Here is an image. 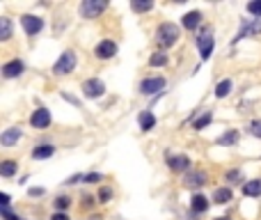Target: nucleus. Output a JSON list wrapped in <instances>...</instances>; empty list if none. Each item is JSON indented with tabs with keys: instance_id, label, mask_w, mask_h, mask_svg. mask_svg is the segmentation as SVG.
I'll use <instances>...</instances> for the list:
<instances>
[{
	"instance_id": "obj_6",
	"label": "nucleus",
	"mask_w": 261,
	"mask_h": 220,
	"mask_svg": "<svg viewBox=\"0 0 261 220\" xmlns=\"http://www.w3.org/2000/svg\"><path fill=\"white\" fill-rule=\"evenodd\" d=\"M103 94H106V83H103L101 78H87V80L83 83V96L85 99L96 101V99H101Z\"/></svg>"
},
{
	"instance_id": "obj_10",
	"label": "nucleus",
	"mask_w": 261,
	"mask_h": 220,
	"mask_svg": "<svg viewBox=\"0 0 261 220\" xmlns=\"http://www.w3.org/2000/svg\"><path fill=\"white\" fill-rule=\"evenodd\" d=\"M30 126L32 129H48L51 126V110L48 108H35L30 115Z\"/></svg>"
},
{
	"instance_id": "obj_23",
	"label": "nucleus",
	"mask_w": 261,
	"mask_h": 220,
	"mask_svg": "<svg viewBox=\"0 0 261 220\" xmlns=\"http://www.w3.org/2000/svg\"><path fill=\"white\" fill-rule=\"evenodd\" d=\"M16 172H18V163H16V161H12V158H7V161H2V163H0V177L12 179Z\"/></svg>"
},
{
	"instance_id": "obj_17",
	"label": "nucleus",
	"mask_w": 261,
	"mask_h": 220,
	"mask_svg": "<svg viewBox=\"0 0 261 220\" xmlns=\"http://www.w3.org/2000/svg\"><path fill=\"white\" fill-rule=\"evenodd\" d=\"M238 140H241V133H238V129H227L222 136H218V140H215V143H218L220 147H232V145H236Z\"/></svg>"
},
{
	"instance_id": "obj_24",
	"label": "nucleus",
	"mask_w": 261,
	"mask_h": 220,
	"mask_svg": "<svg viewBox=\"0 0 261 220\" xmlns=\"http://www.w3.org/2000/svg\"><path fill=\"white\" fill-rule=\"evenodd\" d=\"M211 122H213V113H211V110H204V115L193 119V129H195V131H202V129H206Z\"/></svg>"
},
{
	"instance_id": "obj_7",
	"label": "nucleus",
	"mask_w": 261,
	"mask_h": 220,
	"mask_svg": "<svg viewBox=\"0 0 261 220\" xmlns=\"http://www.w3.org/2000/svg\"><path fill=\"white\" fill-rule=\"evenodd\" d=\"M21 25H23L28 37H37L44 30V18L35 16V14H23V16H21Z\"/></svg>"
},
{
	"instance_id": "obj_4",
	"label": "nucleus",
	"mask_w": 261,
	"mask_h": 220,
	"mask_svg": "<svg viewBox=\"0 0 261 220\" xmlns=\"http://www.w3.org/2000/svg\"><path fill=\"white\" fill-rule=\"evenodd\" d=\"M257 35H261V18H243L238 32L234 35L232 44H238L241 39H245V37H257Z\"/></svg>"
},
{
	"instance_id": "obj_2",
	"label": "nucleus",
	"mask_w": 261,
	"mask_h": 220,
	"mask_svg": "<svg viewBox=\"0 0 261 220\" xmlns=\"http://www.w3.org/2000/svg\"><path fill=\"white\" fill-rule=\"evenodd\" d=\"M156 42H158L163 48L174 46V44L179 42V28L174 23H170V21L160 23L158 28H156Z\"/></svg>"
},
{
	"instance_id": "obj_13",
	"label": "nucleus",
	"mask_w": 261,
	"mask_h": 220,
	"mask_svg": "<svg viewBox=\"0 0 261 220\" xmlns=\"http://www.w3.org/2000/svg\"><path fill=\"white\" fill-rule=\"evenodd\" d=\"M208 181V174L204 170H193V172H186L184 177V186L186 188H199Z\"/></svg>"
},
{
	"instance_id": "obj_5",
	"label": "nucleus",
	"mask_w": 261,
	"mask_h": 220,
	"mask_svg": "<svg viewBox=\"0 0 261 220\" xmlns=\"http://www.w3.org/2000/svg\"><path fill=\"white\" fill-rule=\"evenodd\" d=\"M165 87H167V80L163 76H149L140 80V94H144V96L160 94Z\"/></svg>"
},
{
	"instance_id": "obj_8",
	"label": "nucleus",
	"mask_w": 261,
	"mask_h": 220,
	"mask_svg": "<svg viewBox=\"0 0 261 220\" xmlns=\"http://www.w3.org/2000/svg\"><path fill=\"white\" fill-rule=\"evenodd\" d=\"M167 167L174 174L190 172V158L186 154H167Z\"/></svg>"
},
{
	"instance_id": "obj_21",
	"label": "nucleus",
	"mask_w": 261,
	"mask_h": 220,
	"mask_svg": "<svg viewBox=\"0 0 261 220\" xmlns=\"http://www.w3.org/2000/svg\"><path fill=\"white\" fill-rule=\"evenodd\" d=\"M232 188H227V186H222V188H215L213 191V197H211V202L213 204H227V202H232Z\"/></svg>"
},
{
	"instance_id": "obj_38",
	"label": "nucleus",
	"mask_w": 261,
	"mask_h": 220,
	"mask_svg": "<svg viewBox=\"0 0 261 220\" xmlns=\"http://www.w3.org/2000/svg\"><path fill=\"white\" fill-rule=\"evenodd\" d=\"M30 197H37V195H44V188H30L28 191Z\"/></svg>"
},
{
	"instance_id": "obj_18",
	"label": "nucleus",
	"mask_w": 261,
	"mask_h": 220,
	"mask_svg": "<svg viewBox=\"0 0 261 220\" xmlns=\"http://www.w3.org/2000/svg\"><path fill=\"white\" fill-rule=\"evenodd\" d=\"M208 207H211V202H208L202 193H195L193 200H190V209H193V214H206Z\"/></svg>"
},
{
	"instance_id": "obj_12",
	"label": "nucleus",
	"mask_w": 261,
	"mask_h": 220,
	"mask_svg": "<svg viewBox=\"0 0 261 220\" xmlns=\"http://www.w3.org/2000/svg\"><path fill=\"white\" fill-rule=\"evenodd\" d=\"M23 72H25V65H23V60H18V58H14V60H9V62L2 65V76H5L7 80L18 78Z\"/></svg>"
},
{
	"instance_id": "obj_25",
	"label": "nucleus",
	"mask_w": 261,
	"mask_h": 220,
	"mask_svg": "<svg viewBox=\"0 0 261 220\" xmlns=\"http://www.w3.org/2000/svg\"><path fill=\"white\" fill-rule=\"evenodd\" d=\"M12 39V18L0 16V42H9Z\"/></svg>"
},
{
	"instance_id": "obj_27",
	"label": "nucleus",
	"mask_w": 261,
	"mask_h": 220,
	"mask_svg": "<svg viewBox=\"0 0 261 220\" xmlns=\"http://www.w3.org/2000/svg\"><path fill=\"white\" fill-rule=\"evenodd\" d=\"M167 62H170V58H167L165 51H156V53L149 58V65L151 67H165Z\"/></svg>"
},
{
	"instance_id": "obj_30",
	"label": "nucleus",
	"mask_w": 261,
	"mask_h": 220,
	"mask_svg": "<svg viewBox=\"0 0 261 220\" xmlns=\"http://www.w3.org/2000/svg\"><path fill=\"white\" fill-rule=\"evenodd\" d=\"M227 181H229V184H245L243 170H229V172H227Z\"/></svg>"
},
{
	"instance_id": "obj_26",
	"label": "nucleus",
	"mask_w": 261,
	"mask_h": 220,
	"mask_svg": "<svg viewBox=\"0 0 261 220\" xmlns=\"http://www.w3.org/2000/svg\"><path fill=\"white\" fill-rule=\"evenodd\" d=\"M130 9L135 14H147L154 9V2H151V0H133V2H130Z\"/></svg>"
},
{
	"instance_id": "obj_29",
	"label": "nucleus",
	"mask_w": 261,
	"mask_h": 220,
	"mask_svg": "<svg viewBox=\"0 0 261 220\" xmlns=\"http://www.w3.org/2000/svg\"><path fill=\"white\" fill-rule=\"evenodd\" d=\"M71 197H66V195H60V197H55V202H53V207L58 209V211H66V209L71 207Z\"/></svg>"
},
{
	"instance_id": "obj_36",
	"label": "nucleus",
	"mask_w": 261,
	"mask_h": 220,
	"mask_svg": "<svg viewBox=\"0 0 261 220\" xmlns=\"http://www.w3.org/2000/svg\"><path fill=\"white\" fill-rule=\"evenodd\" d=\"M51 220H69V216H66L65 211H55V214L51 216Z\"/></svg>"
},
{
	"instance_id": "obj_34",
	"label": "nucleus",
	"mask_w": 261,
	"mask_h": 220,
	"mask_svg": "<svg viewBox=\"0 0 261 220\" xmlns=\"http://www.w3.org/2000/svg\"><path fill=\"white\" fill-rule=\"evenodd\" d=\"M0 214H2V218H5V220H23V218H21V216L12 214V211H9V209H5V207L0 209Z\"/></svg>"
},
{
	"instance_id": "obj_16",
	"label": "nucleus",
	"mask_w": 261,
	"mask_h": 220,
	"mask_svg": "<svg viewBox=\"0 0 261 220\" xmlns=\"http://www.w3.org/2000/svg\"><path fill=\"white\" fill-rule=\"evenodd\" d=\"M53 154H55V145H48V143L37 145V147L30 151V156H32L35 161H46V158H51Z\"/></svg>"
},
{
	"instance_id": "obj_33",
	"label": "nucleus",
	"mask_w": 261,
	"mask_h": 220,
	"mask_svg": "<svg viewBox=\"0 0 261 220\" xmlns=\"http://www.w3.org/2000/svg\"><path fill=\"white\" fill-rule=\"evenodd\" d=\"M101 179H103V174L89 172V174H85V177H83V181H85V184H96V181H101Z\"/></svg>"
},
{
	"instance_id": "obj_19",
	"label": "nucleus",
	"mask_w": 261,
	"mask_h": 220,
	"mask_svg": "<svg viewBox=\"0 0 261 220\" xmlns=\"http://www.w3.org/2000/svg\"><path fill=\"white\" fill-rule=\"evenodd\" d=\"M232 89H234V80L232 78H225V80H220V83L215 85L213 94H215V99H227V96L232 94Z\"/></svg>"
},
{
	"instance_id": "obj_22",
	"label": "nucleus",
	"mask_w": 261,
	"mask_h": 220,
	"mask_svg": "<svg viewBox=\"0 0 261 220\" xmlns=\"http://www.w3.org/2000/svg\"><path fill=\"white\" fill-rule=\"evenodd\" d=\"M241 191H243L245 197H259V195H261V179H252V181H245Z\"/></svg>"
},
{
	"instance_id": "obj_9",
	"label": "nucleus",
	"mask_w": 261,
	"mask_h": 220,
	"mask_svg": "<svg viewBox=\"0 0 261 220\" xmlns=\"http://www.w3.org/2000/svg\"><path fill=\"white\" fill-rule=\"evenodd\" d=\"M213 46H215V39H213V35H211V30H206L204 35L197 37V48H199V58H202V62H206V60L211 58Z\"/></svg>"
},
{
	"instance_id": "obj_11",
	"label": "nucleus",
	"mask_w": 261,
	"mask_h": 220,
	"mask_svg": "<svg viewBox=\"0 0 261 220\" xmlns=\"http://www.w3.org/2000/svg\"><path fill=\"white\" fill-rule=\"evenodd\" d=\"M94 55H96L99 60H110V58H115V55H117V44H115L113 39H103V42L96 44Z\"/></svg>"
},
{
	"instance_id": "obj_31",
	"label": "nucleus",
	"mask_w": 261,
	"mask_h": 220,
	"mask_svg": "<svg viewBox=\"0 0 261 220\" xmlns=\"http://www.w3.org/2000/svg\"><path fill=\"white\" fill-rule=\"evenodd\" d=\"M248 131H250V136H255L257 140H261V119H255V122H250Z\"/></svg>"
},
{
	"instance_id": "obj_40",
	"label": "nucleus",
	"mask_w": 261,
	"mask_h": 220,
	"mask_svg": "<svg viewBox=\"0 0 261 220\" xmlns=\"http://www.w3.org/2000/svg\"><path fill=\"white\" fill-rule=\"evenodd\" d=\"M213 220H232L229 216H220V218H213Z\"/></svg>"
},
{
	"instance_id": "obj_32",
	"label": "nucleus",
	"mask_w": 261,
	"mask_h": 220,
	"mask_svg": "<svg viewBox=\"0 0 261 220\" xmlns=\"http://www.w3.org/2000/svg\"><path fill=\"white\" fill-rule=\"evenodd\" d=\"M110 200H113V188L103 186L101 191H99V202H110Z\"/></svg>"
},
{
	"instance_id": "obj_35",
	"label": "nucleus",
	"mask_w": 261,
	"mask_h": 220,
	"mask_svg": "<svg viewBox=\"0 0 261 220\" xmlns=\"http://www.w3.org/2000/svg\"><path fill=\"white\" fill-rule=\"evenodd\" d=\"M83 177H85V174H73V177H69V179L65 181V186H73L76 181H83Z\"/></svg>"
},
{
	"instance_id": "obj_39",
	"label": "nucleus",
	"mask_w": 261,
	"mask_h": 220,
	"mask_svg": "<svg viewBox=\"0 0 261 220\" xmlns=\"http://www.w3.org/2000/svg\"><path fill=\"white\" fill-rule=\"evenodd\" d=\"M83 204H85V207H89V204H92V207H94V197L85 195V197H83Z\"/></svg>"
},
{
	"instance_id": "obj_14",
	"label": "nucleus",
	"mask_w": 261,
	"mask_h": 220,
	"mask_svg": "<svg viewBox=\"0 0 261 220\" xmlns=\"http://www.w3.org/2000/svg\"><path fill=\"white\" fill-rule=\"evenodd\" d=\"M21 138H23V131H21L18 126H9V129H5L2 136H0V145H2V147H12Z\"/></svg>"
},
{
	"instance_id": "obj_3",
	"label": "nucleus",
	"mask_w": 261,
	"mask_h": 220,
	"mask_svg": "<svg viewBox=\"0 0 261 220\" xmlns=\"http://www.w3.org/2000/svg\"><path fill=\"white\" fill-rule=\"evenodd\" d=\"M106 9H108L106 0H83L80 7H78V14H80L85 21H89V18H99Z\"/></svg>"
},
{
	"instance_id": "obj_28",
	"label": "nucleus",
	"mask_w": 261,
	"mask_h": 220,
	"mask_svg": "<svg viewBox=\"0 0 261 220\" xmlns=\"http://www.w3.org/2000/svg\"><path fill=\"white\" fill-rule=\"evenodd\" d=\"M245 9H248V14H252V18H261V0H250Z\"/></svg>"
},
{
	"instance_id": "obj_15",
	"label": "nucleus",
	"mask_w": 261,
	"mask_h": 220,
	"mask_svg": "<svg viewBox=\"0 0 261 220\" xmlns=\"http://www.w3.org/2000/svg\"><path fill=\"white\" fill-rule=\"evenodd\" d=\"M202 12L199 9H193V12H186L184 16H181V25H184V30H197L199 25H202Z\"/></svg>"
},
{
	"instance_id": "obj_1",
	"label": "nucleus",
	"mask_w": 261,
	"mask_h": 220,
	"mask_svg": "<svg viewBox=\"0 0 261 220\" xmlns=\"http://www.w3.org/2000/svg\"><path fill=\"white\" fill-rule=\"evenodd\" d=\"M76 67H78V53L73 51V48H66L65 53L55 60L53 73L55 76H66V73H71Z\"/></svg>"
},
{
	"instance_id": "obj_20",
	"label": "nucleus",
	"mask_w": 261,
	"mask_h": 220,
	"mask_svg": "<svg viewBox=\"0 0 261 220\" xmlns=\"http://www.w3.org/2000/svg\"><path fill=\"white\" fill-rule=\"evenodd\" d=\"M137 124H140L142 131H151L156 126V115L151 113V110H142V113L137 115Z\"/></svg>"
},
{
	"instance_id": "obj_37",
	"label": "nucleus",
	"mask_w": 261,
	"mask_h": 220,
	"mask_svg": "<svg viewBox=\"0 0 261 220\" xmlns=\"http://www.w3.org/2000/svg\"><path fill=\"white\" fill-rule=\"evenodd\" d=\"M0 200H2V202H0L2 207H5V209H9V202H12V197L7 195V193H2V195H0Z\"/></svg>"
}]
</instances>
